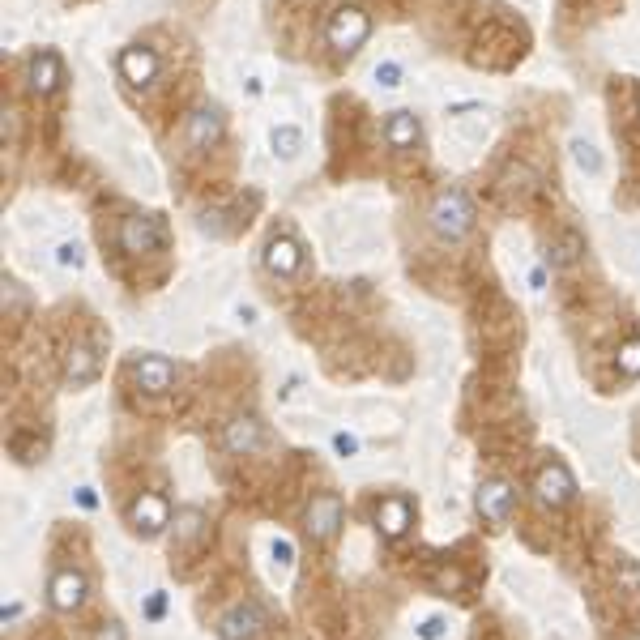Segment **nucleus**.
Here are the masks:
<instances>
[{
    "mask_svg": "<svg viewBox=\"0 0 640 640\" xmlns=\"http://www.w3.org/2000/svg\"><path fill=\"white\" fill-rule=\"evenodd\" d=\"M474 201L466 197V188H440L436 197L427 205V227L436 231V239L444 244H457V239H466L474 231Z\"/></svg>",
    "mask_w": 640,
    "mask_h": 640,
    "instance_id": "1",
    "label": "nucleus"
},
{
    "mask_svg": "<svg viewBox=\"0 0 640 640\" xmlns=\"http://www.w3.org/2000/svg\"><path fill=\"white\" fill-rule=\"evenodd\" d=\"M325 39L338 56H355L359 47L372 39V18H367V9L359 5H338L329 13V26H325Z\"/></svg>",
    "mask_w": 640,
    "mask_h": 640,
    "instance_id": "2",
    "label": "nucleus"
},
{
    "mask_svg": "<svg viewBox=\"0 0 640 640\" xmlns=\"http://www.w3.org/2000/svg\"><path fill=\"white\" fill-rule=\"evenodd\" d=\"M171 504H167V495H158V491H141L133 504H128V525H133V534L137 538H158L163 530H171Z\"/></svg>",
    "mask_w": 640,
    "mask_h": 640,
    "instance_id": "3",
    "label": "nucleus"
},
{
    "mask_svg": "<svg viewBox=\"0 0 640 640\" xmlns=\"http://www.w3.org/2000/svg\"><path fill=\"white\" fill-rule=\"evenodd\" d=\"M530 491H534V500L542 508H564V504L576 500V478H572V470L564 466V461H547V466H538Z\"/></svg>",
    "mask_w": 640,
    "mask_h": 640,
    "instance_id": "4",
    "label": "nucleus"
},
{
    "mask_svg": "<svg viewBox=\"0 0 640 640\" xmlns=\"http://www.w3.org/2000/svg\"><path fill=\"white\" fill-rule=\"evenodd\" d=\"M26 86L35 90L39 99L56 94L64 86V60H60V52H52V47H39V52L26 60Z\"/></svg>",
    "mask_w": 640,
    "mask_h": 640,
    "instance_id": "5",
    "label": "nucleus"
},
{
    "mask_svg": "<svg viewBox=\"0 0 640 640\" xmlns=\"http://www.w3.org/2000/svg\"><path fill=\"white\" fill-rule=\"evenodd\" d=\"M163 244V218L154 214H133L120 222V248L128 256H141V252H154Z\"/></svg>",
    "mask_w": 640,
    "mask_h": 640,
    "instance_id": "6",
    "label": "nucleus"
},
{
    "mask_svg": "<svg viewBox=\"0 0 640 640\" xmlns=\"http://www.w3.org/2000/svg\"><path fill=\"white\" fill-rule=\"evenodd\" d=\"M128 376H133V384L141 393L163 397V393H171V384H175V363L163 359V355H141V359H133V367H128Z\"/></svg>",
    "mask_w": 640,
    "mask_h": 640,
    "instance_id": "7",
    "label": "nucleus"
},
{
    "mask_svg": "<svg viewBox=\"0 0 640 640\" xmlns=\"http://www.w3.org/2000/svg\"><path fill=\"white\" fill-rule=\"evenodd\" d=\"M303 525H308V534L312 542H329V538H338L342 530V500L338 495H312V504L308 512H303Z\"/></svg>",
    "mask_w": 640,
    "mask_h": 640,
    "instance_id": "8",
    "label": "nucleus"
},
{
    "mask_svg": "<svg viewBox=\"0 0 640 640\" xmlns=\"http://www.w3.org/2000/svg\"><path fill=\"white\" fill-rule=\"evenodd\" d=\"M116 69H120V77L128 86H154V77H158V52L154 47H146V43H128L124 52H120V60H116Z\"/></svg>",
    "mask_w": 640,
    "mask_h": 640,
    "instance_id": "9",
    "label": "nucleus"
},
{
    "mask_svg": "<svg viewBox=\"0 0 640 640\" xmlns=\"http://www.w3.org/2000/svg\"><path fill=\"white\" fill-rule=\"evenodd\" d=\"M222 448L235 457H252L265 448V423L256 419V414H239V419L227 423V431H222Z\"/></svg>",
    "mask_w": 640,
    "mask_h": 640,
    "instance_id": "10",
    "label": "nucleus"
},
{
    "mask_svg": "<svg viewBox=\"0 0 640 640\" xmlns=\"http://www.w3.org/2000/svg\"><path fill=\"white\" fill-rule=\"evenodd\" d=\"M47 602H52L60 615H73L77 606L86 602V576L77 568H56L52 581H47Z\"/></svg>",
    "mask_w": 640,
    "mask_h": 640,
    "instance_id": "11",
    "label": "nucleus"
},
{
    "mask_svg": "<svg viewBox=\"0 0 640 640\" xmlns=\"http://www.w3.org/2000/svg\"><path fill=\"white\" fill-rule=\"evenodd\" d=\"M94 380H99V346L73 342L64 350V384H69V389H86Z\"/></svg>",
    "mask_w": 640,
    "mask_h": 640,
    "instance_id": "12",
    "label": "nucleus"
},
{
    "mask_svg": "<svg viewBox=\"0 0 640 640\" xmlns=\"http://www.w3.org/2000/svg\"><path fill=\"white\" fill-rule=\"evenodd\" d=\"M222 128H227V120H222L218 107H197L184 124V146L188 150H210L222 141Z\"/></svg>",
    "mask_w": 640,
    "mask_h": 640,
    "instance_id": "13",
    "label": "nucleus"
},
{
    "mask_svg": "<svg viewBox=\"0 0 640 640\" xmlns=\"http://www.w3.org/2000/svg\"><path fill=\"white\" fill-rule=\"evenodd\" d=\"M410 525H414V508H410L406 495H384V500L376 504V530H380V538L397 542V538L410 534Z\"/></svg>",
    "mask_w": 640,
    "mask_h": 640,
    "instance_id": "14",
    "label": "nucleus"
},
{
    "mask_svg": "<svg viewBox=\"0 0 640 640\" xmlns=\"http://www.w3.org/2000/svg\"><path fill=\"white\" fill-rule=\"evenodd\" d=\"M474 504H478V512H483V521L500 530V525H508V517H512V487L504 483V478H487V483L478 487Z\"/></svg>",
    "mask_w": 640,
    "mask_h": 640,
    "instance_id": "15",
    "label": "nucleus"
},
{
    "mask_svg": "<svg viewBox=\"0 0 640 640\" xmlns=\"http://www.w3.org/2000/svg\"><path fill=\"white\" fill-rule=\"evenodd\" d=\"M299 265H303V248L295 244L291 235H274V239L265 244V269H269L274 278H295Z\"/></svg>",
    "mask_w": 640,
    "mask_h": 640,
    "instance_id": "16",
    "label": "nucleus"
},
{
    "mask_svg": "<svg viewBox=\"0 0 640 640\" xmlns=\"http://www.w3.org/2000/svg\"><path fill=\"white\" fill-rule=\"evenodd\" d=\"M265 628V615H261V606H235V611H227L222 615V623H218V636L222 640H252L256 632Z\"/></svg>",
    "mask_w": 640,
    "mask_h": 640,
    "instance_id": "17",
    "label": "nucleus"
},
{
    "mask_svg": "<svg viewBox=\"0 0 640 640\" xmlns=\"http://www.w3.org/2000/svg\"><path fill=\"white\" fill-rule=\"evenodd\" d=\"M423 137V124L414 111H393L389 120H384V141H389V150H414Z\"/></svg>",
    "mask_w": 640,
    "mask_h": 640,
    "instance_id": "18",
    "label": "nucleus"
},
{
    "mask_svg": "<svg viewBox=\"0 0 640 640\" xmlns=\"http://www.w3.org/2000/svg\"><path fill=\"white\" fill-rule=\"evenodd\" d=\"M581 252H585V235L568 227V231H559V235L551 239L547 261H551V269H568V265L581 261Z\"/></svg>",
    "mask_w": 640,
    "mask_h": 640,
    "instance_id": "19",
    "label": "nucleus"
},
{
    "mask_svg": "<svg viewBox=\"0 0 640 640\" xmlns=\"http://www.w3.org/2000/svg\"><path fill=\"white\" fill-rule=\"evenodd\" d=\"M201 534H205V512L201 508H180L175 512V521H171L175 547H192V542H201Z\"/></svg>",
    "mask_w": 640,
    "mask_h": 640,
    "instance_id": "20",
    "label": "nucleus"
},
{
    "mask_svg": "<svg viewBox=\"0 0 640 640\" xmlns=\"http://www.w3.org/2000/svg\"><path fill=\"white\" fill-rule=\"evenodd\" d=\"M269 141H274V154H278V158H295V154L303 150V133H299L295 124H278Z\"/></svg>",
    "mask_w": 640,
    "mask_h": 640,
    "instance_id": "21",
    "label": "nucleus"
},
{
    "mask_svg": "<svg viewBox=\"0 0 640 640\" xmlns=\"http://www.w3.org/2000/svg\"><path fill=\"white\" fill-rule=\"evenodd\" d=\"M615 367H619V376H623V380H636V376H640V338H628V342H619Z\"/></svg>",
    "mask_w": 640,
    "mask_h": 640,
    "instance_id": "22",
    "label": "nucleus"
},
{
    "mask_svg": "<svg viewBox=\"0 0 640 640\" xmlns=\"http://www.w3.org/2000/svg\"><path fill=\"white\" fill-rule=\"evenodd\" d=\"M615 581H619L623 594L640 598V564H636V559H619V564H615Z\"/></svg>",
    "mask_w": 640,
    "mask_h": 640,
    "instance_id": "23",
    "label": "nucleus"
},
{
    "mask_svg": "<svg viewBox=\"0 0 640 640\" xmlns=\"http://www.w3.org/2000/svg\"><path fill=\"white\" fill-rule=\"evenodd\" d=\"M436 589L440 594H461V589H466V572H461L457 564L436 568Z\"/></svg>",
    "mask_w": 640,
    "mask_h": 640,
    "instance_id": "24",
    "label": "nucleus"
},
{
    "mask_svg": "<svg viewBox=\"0 0 640 640\" xmlns=\"http://www.w3.org/2000/svg\"><path fill=\"white\" fill-rule=\"evenodd\" d=\"M9 448H13V457H18V461H43V453H47V444L43 440H30V436H13Z\"/></svg>",
    "mask_w": 640,
    "mask_h": 640,
    "instance_id": "25",
    "label": "nucleus"
},
{
    "mask_svg": "<svg viewBox=\"0 0 640 640\" xmlns=\"http://www.w3.org/2000/svg\"><path fill=\"white\" fill-rule=\"evenodd\" d=\"M534 184H538V175L530 167H521V163L504 171V188H512V192H534Z\"/></svg>",
    "mask_w": 640,
    "mask_h": 640,
    "instance_id": "26",
    "label": "nucleus"
},
{
    "mask_svg": "<svg viewBox=\"0 0 640 640\" xmlns=\"http://www.w3.org/2000/svg\"><path fill=\"white\" fill-rule=\"evenodd\" d=\"M572 158H576V167L589 171V175L602 171V158H598V150L589 146V141H572Z\"/></svg>",
    "mask_w": 640,
    "mask_h": 640,
    "instance_id": "27",
    "label": "nucleus"
},
{
    "mask_svg": "<svg viewBox=\"0 0 640 640\" xmlns=\"http://www.w3.org/2000/svg\"><path fill=\"white\" fill-rule=\"evenodd\" d=\"M376 82H380V86H402V64L384 60L380 69H376Z\"/></svg>",
    "mask_w": 640,
    "mask_h": 640,
    "instance_id": "28",
    "label": "nucleus"
},
{
    "mask_svg": "<svg viewBox=\"0 0 640 640\" xmlns=\"http://www.w3.org/2000/svg\"><path fill=\"white\" fill-rule=\"evenodd\" d=\"M60 265L64 269H77V265H82V248H77V244H60Z\"/></svg>",
    "mask_w": 640,
    "mask_h": 640,
    "instance_id": "29",
    "label": "nucleus"
},
{
    "mask_svg": "<svg viewBox=\"0 0 640 640\" xmlns=\"http://www.w3.org/2000/svg\"><path fill=\"white\" fill-rule=\"evenodd\" d=\"M333 448H338L342 457H350V453L359 448V440H355V436H346V431H338V436H333Z\"/></svg>",
    "mask_w": 640,
    "mask_h": 640,
    "instance_id": "30",
    "label": "nucleus"
},
{
    "mask_svg": "<svg viewBox=\"0 0 640 640\" xmlns=\"http://www.w3.org/2000/svg\"><path fill=\"white\" fill-rule=\"evenodd\" d=\"M94 640H128V636H124L120 623H103V628L94 632Z\"/></svg>",
    "mask_w": 640,
    "mask_h": 640,
    "instance_id": "31",
    "label": "nucleus"
},
{
    "mask_svg": "<svg viewBox=\"0 0 640 640\" xmlns=\"http://www.w3.org/2000/svg\"><path fill=\"white\" fill-rule=\"evenodd\" d=\"M440 632H444V619H427L423 628H419V636H423V640H436Z\"/></svg>",
    "mask_w": 640,
    "mask_h": 640,
    "instance_id": "32",
    "label": "nucleus"
},
{
    "mask_svg": "<svg viewBox=\"0 0 640 640\" xmlns=\"http://www.w3.org/2000/svg\"><path fill=\"white\" fill-rule=\"evenodd\" d=\"M163 606H167V598H163V594H154V598L146 602V615H150V619H163Z\"/></svg>",
    "mask_w": 640,
    "mask_h": 640,
    "instance_id": "33",
    "label": "nucleus"
},
{
    "mask_svg": "<svg viewBox=\"0 0 640 640\" xmlns=\"http://www.w3.org/2000/svg\"><path fill=\"white\" fill-rule=\"evenodd\" d=\"M5 137H9V141L18 137V116H13V111H5Z\"/></svg>",
    "mask_w": 640,
    "mask_h": 640,
    "instance_id": "34",
    "label": "nucleus"
},
{
    "mask_svg": "<svg viewBox=\"0 0 640 640\" xmlns=\"http://www.w3.org/2000/svg\"><path fill=\"white\" fill-rule=\"evenodd\" d=\"M628 640H640V636H628Z\"/></svg>",
    "mask_w": 640,
    "mask_h": 640,
    "instance_id": "35",
    "label": "nucleus"
}]
</instances>
